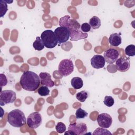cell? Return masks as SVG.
I'll use <instances>...</instances> for the list:
<instances>
[{
    "label": "cell",
    "instance_id": "obj_1",
    "mask_svg": "<svg viewBox=\"0 0 135 135\" xmlns=\"http://www.w3.org/2000/svg\"><path fill=\"white\" fill-rule=\"evenodd\" d=\"M60 26L66 27L70 35V40L78 41L87 38L88 34L82 32L80 23L75 19L71 18L69 15H65L59 20Z\"/></svg>",
    "mask_w": 135,
    "mask_h": 135
},
{
    "label": "cell",
    "instance_id": "obj_2",
    "mask_svg": "<svg viewBox=\"0 0 135 135\" xmlns=\"http://www.w3.org/2000/svg\"><path fill=\"white\" fill-rule=\"evenodd\" d=\"M40 83L39 75L31 71L24 72L20 80L22 88L27 91H35L38 89Z\"/></svg>",
    "mask_w": 135,
    "mask_h": 135
},
{
    "label": "cell",
    "instance_id": "obj_3",
    "mask_svg": "<svg viewBox=\"0 0 135 135\" xmlns=\"http://www.w3.org/2000/svg\"><path fill=\"white\" fill-rule=\"evenodd\" d=\"M7 122L15 128H21L26 123V120L23 112L19 109H14L10 111L7 115Z\"/></svg>",
    "mask_w": 135,
    "mask_h": 135
},
{
    "label": "cell",
    "instance_id": "obj_4",
    "mask_svg": "<svg viewBox=\"0 0 135 135\" xmlns=\"http://www.w3.org/2000/svg\"><path fill=\"white\" fill-rule=\"evenodd\" d=\"M41 38L45 47L48 49H53L58 44L54 32L51 30L43 31L41 35Z\"/></svg>",
    "mask_w": 135,
    "mask_h": 135
},
{
    "label": "cell",
    "instance_id": "obj_5",
    "mask_svg": "<svg viewBox=\"0 0 135 135\" xmlns=\"http://www.w3.org/2000/svg\"><path fill=\"white\" fill-rule=\"evenodd\" d=\"M87 126L84 123H72L69 126L67 131L64 132V134L70 135H82L87 132Z\"/></svg>",
    "mask_w": 135,
    "mask_h": 135
},
{
    "label": "cell",
    "instance_id": "obj_6",
    "mask_svg": "<svg viewBox=\"0 0 135 135\" xmlns=\"http://www.w3.org/2000/svg\"><path fill=\"white\" fill-rule=\"evenodd\" d=\"M73 70L74 65L72 61L70 59H63L59 64L58 71L62 76H68L73 72Z\"/></svg>",
    "mask_w": 135,
    "mask_h": 135
},
{
    "label": "cell",
    "instance_id": "obj_7",
    "mask_svg": "<svg viewBox=\"0 0 135 135\" xmlns=\"http://www.w3.org/2000/svg\"><path fill=\"white\" fill-rule=\"evenodd\" d=\"M16 99V93L12 90H3L0 93V105L1 106L13 103Z\"/></svg>",
    "mask_w": 135,
    "mask_h": 135
},
{
    "label": "cell",
    "instance_id": "obj_8",
    "mask_svg": "<svg viewBox=\"0 0 135 135\" xmlns=\"http://www.w3.org/2000/svg\"><path fill=\"white\" fill-rule=\"evenodd\" d=\"M42 116L38 112H34L30 114L26 120L28 127L31 129L37 128L42 124Z\"/></svg>",
    "mask_w": 135,
    "mask_h": 135
},
{
    "label": "cell",
    "instance_id": "obj_9",
    "mask_svg": "<svg viewBox=\"0 0 135 135\" xmlns=\"http://www.w3.org/2000/svg\"><path fill=\"white\" fill-rule=\"evenodd\" d=\"M54 32L59 44L65 43L69 40L70 37L68 29L64 26H59L57 27L54 30Z\"/></svg>",
    "mask_w": 135,
    "mask_h": 135
},
{
    "label": "cell",
    "instance_id": "obj_10",
    "mask_svg": "<svg viewBox=\"0 0 135 135\" xmlns=\"http://www.w3.org/2000/svg\"><path fill=\"white\" fill-rule=\"evenodd\" d=\"M97 122L99 127L107 129L111 126L112 123V118L110 114L106 113H103L98 115Z\"/></svg>",
    "mask_w": 135,
    "mask_h": 135
},
{
    "label": "cell",
    "instance_id": "obj_11",
    "mask_svg": "<svg viewBox=\"0 0 135 135\" xmlns=\"http://www.w3.org/2000/svg\"><path fill=\"white\" fill-rule=\"evenodd\" d=\"M130 66V61L129 58L126 56L120 57L115 61V67L120 72H127L129 69Z\"/></svg>",
    "mask_w": 135,
    "mask_h": 135
},
{
    "label": "cell",
    "instance_id": "obj_12",
    "mask_svg": "<svg viewBox=\"0 0 135 135\" xmlns=\"http://www.w3.org/2000/svg\"><path fill=\"white\" fill-rule=\"evenodd\" d=\"M119 56V53L118 50L110 48L104 51L103 54V57L105 61L110 64H112L115 62Z\"/></svg>",
    "mask_w": 135,
    "mask_h": 135
},
{
    "label": "cell",
    "instance_id": "obj_13",
    "mask_svg": "<svg viewBox=\"0 0 135 135\" xmlns=\"http://www.w3.org/2000/svg\"><path fill=\"white\" fill-rule=\"evenodd\" d=\"M91 66L97 69H101L105 65V60L103 56L101 55H94L90 60Z\"/></svg>",
    "mask_w": 135,
    "mask_h": 135
},
{
    "label": "cell",
    "instance_id": "obj_14",
    "mask_svg": "<svg viewBox=\"0 0 135 135\" xmlns=\"http://www.w3.org/2000/svg\"><path fill=\"white\" fill-rule=\"evenodd\" d=\"M42 85L52 88L54 85V81L51 79V75L47 72H41L39 74Z\"/></svg>",
    "mask_w": 135,
    "mask_h": 135
},
{
    "label": "cell",
    "instance_id": "obj_15",
    "mask_svg": "<svg viewBox=\"0 0 135 135\" xmlns=\"http://www.w3.org/2000/svg\"><path fill=\"white\" fill-rule=\"evenodd\" d=\"M108 42L111 46H118L122 42L120 34L117 33L111 34L108 38Z\"/></svg>",
    "mask_w": 135,
    "mask_h": 135
},
{
    "label": "cell",
    "instance_id": "obj_16",
    "mask_svg": "<svg viewBox=\"0 0 135 135\" xmlns=\"http://www.w3.org/2000/svg\"><path fill=\"white\" fill-rule=\"evenodd\" d=\"M71 84L74 89L78 90L83 86V82L81 78L74 77L71 80Z\"/></svg>",
    "mask_w": 135,
    "mask_h": 135
},
{
    "label": "cell",
    "instance_id": "obj_17",
    "mask_svg": "<svg viewBox=\"0 0 135 135\" xmlns=\"http://www.w3.org/2000/svg\"><path fill=\"white\" fill-rule=\"evenodd\" d=\"M89 24L93 29H98L101 26V20L98 17L93 16L90 19Z\"/></svg>",
    "mask_w": 135,
    "mask_h": 135
},
{
    "label": "cell",
    "instance_id": "obj_18",
    "mask_svg": "<svg viewBox=\"0 0 135 135\" xmlns=\"http://www.w3.org/2000/svg\"><path fill=\"white\" fill-rule=\"evenodd\" d=\"M33 47L37 51H41L44 48L45 46L41 38V37L37 36L36 37V40L33 43Z\"/></svg>",
    "mask_w": 135,
    "mask_h": 135
},
{
    "label": "cell",
    "instance_id": "obj_19",
    "mask_svg": "<svg viewBox=\"0 0 135 135\" xmlns=\"http://www.w3.org/2000/svg\"><path fill=\"white\" fill-rule=\"evenodd\" d=\"M75 97L78 100H79L81 102H83L88 97V93L86 91L83 90L77 93L75 95Z\"/></svg>",
    "mask_w": 135,
    "mask_h": 135
},
{
    "label": "cell",
    "instance_id": "obj_20",
    "mask_svg": "<svg viewBox=\"0 0 135 135\" xmlns=\"http://www.w3.org/2000/svg\"><path fill=\"white\" fill-rule=\"evenodd\" d=\"M125 53L129 56H134L135 55V46L133 44H130L127 46L124 50Z\"/></svg>",
    "mask_w": 135,
    "mask_h": 135
},
{
    "label": "cell",
    "instance_id": "obj_21",
    "mask_svg": "<svg viewBox=\"0 0 135 135\" xmlns=\"http://www.w3.org/2000/svg\"><path fill=\"white\" fill-rule=\"evenodd\" d=\"M7 10V4L5 1L0 0V17H3L6 14Z\"/></svg>",
    "mask_w": 135,
    "mask_h": 135
},
{
    "label": "cell",
    "instance_id": "obj_22",
    "mask_svg": "<svg viewBox=\"0 0 135 135\" xmlns=\"http://www.w3.org/2000/svg\"><path fill=\"white\" fill-rule=\"evenodd\" d=\"M88 112L81 108H78L75 112V117L77 119H84L88 116Z\"/></svg>",
    "mask_w": 135,
    "mask_h": 135
},
{
    "label": "cell",
    "instance_id": "obj_23",
    "mask_svg": "<svg viewBox=\"0 0 135 135\" xmlns=\"http://www.w3.org/2000/svg\"><path fill=\"white\" fill-rule=\"evenodd\" d=\"M38 94L41 96H46L50 94V90L48 87L45 85H42L40 86L37 90Z\"/></svg>",
    "mask_w": 135,
    "mask_h": 135
},
{
    "label": "cell",
    "instance_id": "obj_24",
    "mask_svg": "<svg viewBox=\"0 0 135 135\" xmlns=\"http://www.w3.org/2000/svg\"><path fill=\"white\" fill-rule=\"evenodd\" d=\"M103 103L108 107H111L114 103V100L111 96H105L104 97Z\"/></svg>",
    "mask_w": 135,
    "mask_h": 135
},
{
    "label": "cell",
    "instance_id": "obj_25",
    "mask_svg": "<svg viewBox=\"0 0 135 135\" xmlns=\"http://www.w3.org/2000/svg\"><path fill=\"white\" fill-rule=\"evenodd\" d=\"M55 129L57 132L59 133H62L66 131V128L64 123L62 122H57L55 126Z\"/></svg>",
    "mask_w": 135,
    "mask_h": 135
},
{
    "label": "cell",
    "instance_id": "obj_26",
    "mask_svg": "<svg viewBox=\"0 0 135 135\" xmlns=\"http://www.w3.org/2000/svg\"><path fill=\"white\" fill-rule=\"evenodd\" d=\"M93 134H112L109 130L103 128H98L93 132Z\"/></svg>",
    "mask_w": 135,
    "mask_h": 135
},
{
    "label": "cell",
    "instance_id": "obj_27",
    "mask_svg": "<svg viewBox=\"0 0 135 135\" xmlns=\"http://www.w3.org/2000/svg\"><path fill=\"white\" fill-rule=\"evenodd\" d=\"M81 30L82 32L86 33L87 32L90 31L91 26L89 23H84L81 25Z\"/></svg>",
    "mask_w": 135,
    "mask_h": 135
},
{
    "label": "cell",
    "instance_id": "obj_28",
    "mask_svg": "<svg viewBox=\"0 0 135 135\" xmlns=\"http://www.w3.org/2000/svg\"><path fill=\"white\" fill-rule=\"evenodd\" d=\"M0 80L1 85L2 88L3 86H5L7 84V79L5 74L1 73L0 74Z\"/></svg>",
    "mask_w": 135,
    "mask_h": 135
},
{
    "label": "cell",
    "instance_id": "obj_29",
    "mask_svg": "<svg viewBox=\"0 0 135 135\" xmlns=\"http://www.w3.org/2000/svg\"><path fill=\"white\" fill-rule=\"evenodd\" d=\"M5 1V2L7 3V4H11V3H13V1Z\"/></svg>",
    "mask_w": 135,
    "mask_h": 135
}]
</instances>
